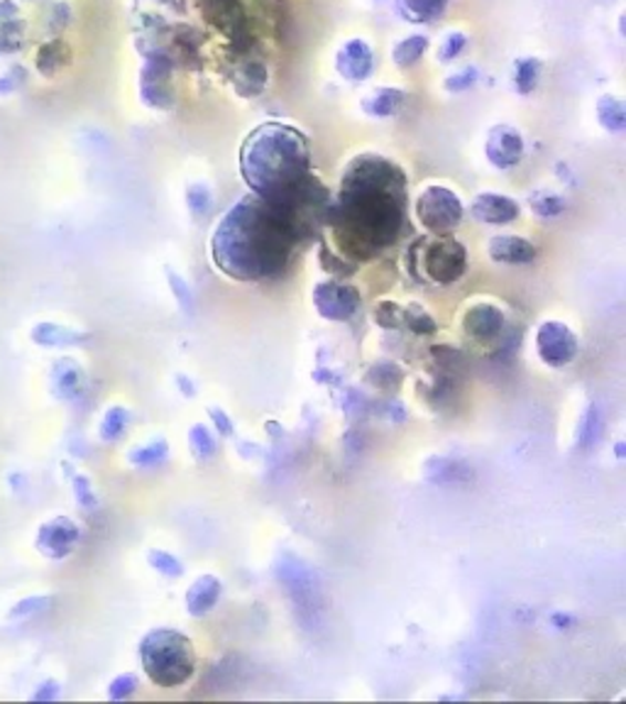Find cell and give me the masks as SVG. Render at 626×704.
Masks as SVG:
<instances>
[{
	"label": "cell",
	"mask_w": 626,
	"mask_h": 704,
	"mask_svg": "<svg viewBox=\"0 0 626 704\" xmlns=\"http://www.w3.org/2000/svg\"><path fill=\"white\" fill-rule=\"evenodd\" d=\"M407 216V177L399 165L382 155H361L345 169L328 225L341 255L361 264L399 240Z\"/></svg>",
	"instance_id": "1"
},
{
	"label": "cell",
	"mask_w": 626,
	"mask_h": 704,
	"mask_svg": "<svg viewBox=\"0 0 626 704\" xmlns=\"http://www.w3.org/2000/svg\"><path fill=\"white\" fill-rule=\"evenodd\" d=\"M299 233L289 213L262 196H246L211 238L216 267L236 282H264L280 276L292 262Z\"/></svg>",
	"instance_id": "2"
},
{
	"label": "cell",
	"mask_w": 626,
	"mask_h": 704,
	"mask_svg": "<svg viewBox=\"0 0 626 704\" xmlns=\"http://www.w3.org/2000/svg\"><path fill=\"white\" fill-rule=\"evenodd\" d=\"M240 175L254 196L274 206L296 201L316 179L304 133L282 123L254 128L240 149Z\"/></svg>",
	"instance_id": "3"
},
{
	"label": "cell",
	"mask_w": 626,
	"mask_h": 704,
	"mask_svg": "<svg viewBox=\"0 0 626 704\" xmlns=\"http://www.w3.org/2000/svg\"><path fill=\"white\" fill-rule=\"evenodd\" d=\"M140 663L157 687H181L196 675L194 643L177 629H155L140 641Z\"/></svg>",
	"instance_id": "4"
},
{
	"label": "cell",
	"mask_w": 626,
	"mask_h": 704,
	"mask_svg": "<svg viewBox=\"0 0 626 704\" xmlns=\"http://www.w3.org/2000/svg\"><path fill=\"white\" fill-rule=\"evenodd\" d=\"M407 264L411 274H424L426 282L446 286L462 280L468 270V250L450 233L421 238L407 250Z\"/></svg>",
	"instance_id": "5"
},
{
	"label": "cell",
	"mask_w": 626,
	"mask_h": 704,
	"mask_svg": "<svg viewBox=\"0 0 626 704\" xmlns=\"http://www.w3.org/2000/svg\"><path fill=\"white\" fill-rule=\"evenodd\" d=\"M416 218L424 230H428L431 235H448L460 225L466 209H462V201L458 199V193L448 187H428L419 193L416 199Z\"/></svg>",
	"instance_id": "6"
},
{
	"label": "cell",
	"mask_w": 626,
	"mask_h": 704,
	"mask_svg": "<svg viewBox=\"0 0 626 704\" xmlns=\"http://www.w3.org/2000/svg\"><path fill=\"white\" fill-rule=\"evenodd\" d=\"M577 336L575 330L561 321L541 323L536 330V353L543 365L565 367L577 357Z\"/></svg>",
	"instance_id": "7"
},
{
	"label": "cell",
	"mask_w": 626,
	"mask_h": 704,
	"mask_svg": "<svg viewBox=\"0 0 626 704\" xmlns=\"http://www.w3.org/2000/svg\"><path fill=\"white\" fill-rule=\"evenodd\" d=\"M363 304V296L355 286H347L341 282H321L313 286V306L321 314V318L333 323L351 321L357 308Z\"/></svg>",
	"instance_id": "8"
},
{
	"label": "cell",
	"mask_w": 626,
	"mask_h": 704,
	"mask_svg": "<svg viewBox=\"0 0 626 704\" xmlns=\"http://www.w3.org/2000/svg\"><path fill=\"white\" fill-rule=\"evenodd\" d=\"M81 540V528L69 516H54L50 522L40 524L34 536V548L48 560H64L72 556Z\"/></svg>",
	"instance_id": "9"
},
{
	"label": "cell",
	"mask_w": 626,
	"mask_h": 704,
	"mask_svg": "<svg viewBox=\"0 0 626 704\" xmlns=\"http://www.w3.org/2000/svg\"><path fill=\"white\" fill-rule=\"evenodd\" d=\"M524 137L514 125H494L484 143V155L490 165L502 171L517 167L524 159Z\"/></svg>",
	"instance_id": "10"
},
{
	"label": "cell",
	"mask_w": 626,
	"mask_h": 704,
	"mask_svg": "<svg viewBox=\"0 0 626 704\" xmlns=\"http://www.w3.org/2000/svg\"><path fill=\"white\" fill-rule=\"evenodd\" d=\"M504 326H507L504 311L487 302L472 304L466 311V316H462V330L468 333V338L478 343H490L494 338H500Z\"/></svg>",
	"instance_id": "11"
},
{
	"label": "cell",
	"mask_w": 626,
	"mask_h": 704,
	"mask_svg": "<svg viewBox=\"0 0 626 704\" xmlns=\"http://www.w3.org/2000/svg\"><path fill=\"white\" fill-rule=\"evenodd\" d=\"M470 213H472L474 221H480V223L507 225V223L517 221L521 209H519V203L512 199V196L484 191V193L474 196V201L470 206Z\"/></svg>",
	"instance_id": "12"
},
{
	"label": "cell",
	"mask_w": 626,
	"mask_h": 704,
	"mask_svg": "<svg viewBox=\"0 0 626 704\" xmlns=\"http://www.w3.org/2000/svg\"><path fill=\"white\" fill-rule=\"evenodd\" d=\"M335 69L347 81H365L375 69V52L363 40H347L335 54Z\"/></svg>",
	"instance_id": "13"
},
{
	"label": "cell",
	"mask_w": 626,
	"mask_h": 704,
	"mask_svg": "<svg viewBox=\"0 0 626 704\" xmlns=\"http://www.w3.org/2000/svg\"><path fill=\"white\" fill-rule=\"evenodd\" d=\"M86 389V372L74 357H60L52 365V391L56 399L76 401Z\"/></svg>",
	"instance_id": "14"
},
{
	"label": "cell",
	"mask_w": 626,
	"mask_h": 704,
	"mask_svg": "<svg viewBox=\"0 0 626 704\" xmlns=\"http://www.w3.org/2000/svg\"><path fill=\"white\" fill-rule=\"evenodd\" d=\"M487 252H490V258L494 262L517 264V267L536 260V245L517 235H494L487 242Z\"/></svg>",
	"instance_id": "15"
},
{
	"label": "cell",
	"mask_w": 626,
	"mask_h": 704,
	"mask_svg": "<svg viewBox=\"0 0 626 704\" xmlns=\"http://www.w3.org/2000/svg\"><path fill=\"white\" fill-rule=\"evenodd\" d=\"M30 340L40 348H74V345H81L88 340V333H81L76 328L62 326V323H34L30 330Z\"/></svg>",
	"instance_id": "16"
},
{
	"label": "cell",
	"mask_w": 626,
	"mask_h": 704,
	"mask_svg": "<svg viewBox=\"0 0 626 704\" xmlns=\"http://www.w3.org/2000/svg\"><path fill=\"white\" fill-rule=\"evenodd\" d=\"M220 595H223V582H220L216 575L196 577L187 590L189 614L191 617H206L208 611H213V607L218 605Z\"/></svg>",
	"instance_id": "17"
},
{
	"label": "cell",
	"mask_w": 626,
	"mask_h": 704,
	"mask_svg": "<svg viewBox=\"0 0 626 704\" xmlns=\"http://www.w3.org/2000/svg\"><path fill=\"white\" fill-rule=\"evenodd\" d=\"M472 467L458 458H431L426 463V480L438 487H456L472 482Z\"/></svg>",
	"instance_id": "18"
},
{
	"label": "cell",
	"mask_w": 626,
	"mask_h": 704,
	"mask_svg": "<svg viewBox=\"0 0 626 704\" xmlns=\"http://www.w3.org/2000/svg\"><path fill=\"white\" fill-rule=\"evenodd\" d=\"M206 18L218 30L228 32L230 38H236L242 25H246V15H242L238 0H206Z\"/></svg>",
	"instance_id": "19"
},
{
	"label": "cell",
	"mask_w": 626,
	"mask_h": 704,
	"mask_svg": "<svg viewBox=\"0 0 626 704\" xmlns=\"http://www.w3.org/2000/svg\"><path fill=\"white\" fill-rule=\"evenodd\" d=\"M407 101V94L401 88H392V86H382L369 91V94L363 98V113H367L369 118H392L394 113L401 108V103Z\"/></svg>",
	"instance_id": "20"
},
{
	"label": "cell",
	"mask_w": 626,
	"mask_h": 704,
	"mask_svg": "<svg viewBox=\"0 0 626 704\" xmlns=\"http://www.w3.org/2000/svg\"><path fill=\"white\" fill-rule=\"evenodd\" d=\"M597 120L607 133L626 130V106L617 96H602L597 101Z\"/></svg>",
	"instance_id": "21"
},
{
	"label": "cell",
	"mask_w": 626,
	"mask_h": 704,
	"mask_svg": "<svg viewBox=\"0 0 626 704\" xmlns=\"http://www.w3.org/2000/svg\"><path fill=\"white\" fill-rule=\"evenodd\" d=\"M450 0H399L401 15L409 22H431L444 15Z\"/></svg>",
	"instance_id": "22"
},
{
	"label": "cell",
	"mask_w": 626,
	"mask_h": 704,
	"mask_svg": "<svg viewBox=\"0 0 626 704\" xmlns=\"http://www.w3.org/2000/svg\"><path fill=\"white\" fill-rule=\"evenodd\" d=\"M167 455H169V443L165 441V438H155V441H149L147 445L133 448L127 460H131V465L135 467H157L165 463Z\"/></svg>",
	"instance_id": "23"
},
{
	"label": "cell",
	"mask_w": 626,
	"mask_h": 704,
	"mask_svg": "<svg viewBox=\"0 0 626 704\" xmlns=\"http://www.w3.org/2000/svg\"><path fill=\"white\" fill-rule=\"evenodd\" d=\"M233 84H236V91H238L240 96L260 94V91L267 84V69L262 64H258V62H250L246 66H240L238 72H236Z\"/></svg>",
	"instance_id": "24"
},
{
	"label": "cell",
	"mask_w": 626,
	"mask_h": 704,
	"mask_svg": "<svg viewBox=\"0 0 626 704\" xmlns=\"http://www.w3.org/2000/svg\"><path fill=\"white\" fill-rule=\"evenodd\" d=\"M529 206L539 218H559L567 211V201L563 199V196L555 193V191H549V189L533 191L529 196Z\"/></svg>",
	"instance_id": "25"
},
{
	"label": "cell",
	"mask_w": 626,
	"mask_h": 704,
	"mask_svg": "<svg viewBox=\"0 0 626 704\" xmlns=\"http://www.w3.org/2000/svg\"><path fill=\"white\" fill-rule=\"evenodd\" d=\"M426 50H428V40L424 38V34H409V38L397 42V48H394V52H392V60L397 66L407 69V66L419 62L421 56L426 54Z\"/></svg>",
	"instance_id": "26"
},
{
	"label": "cell",
	"mask_w": 626,
	"mask_h": 704,
	"mask_svg": "<svg viewBox=\"0 0 626 704\" xmlns=\"http://www.w3.org/2000/svg\"><path fill=\"white\" fill-rule=\"evenodd\" d=\"M404 328L411 330L414 336H436L438 323L421 304H409L404 306Z\"/></svg>",
	"instance_id": "27"
},
{
	"label": "cell",
	"mask_w": 626,
	"mask_h": 704,
	"mask_svg": "<svg viewBox=\"0 0 626 704\" xmlns=\"http://www.w3.org/2000/svg\"><path fill=\"white\" fill-rule=\"evenodd\" d=\"M541 76V62L533 60V56H524V60H517L514 64V88L517 94L526 96L533 88L539 86Z\"/></svg>",
	"instance_id": "28"
},
{
	"label": "cell",
	"mask_w": 626,
	"mask_h": 704,
	"mask_svg": "<svg viewBox=\"0 0 626 704\" xmlns=\"http://www.w3.org/2000/svg\"><path fill=\"white\" fill-rule=\"evenodd\" d=\"M127 421H131V413H127V409L111 407L106 413H103L101 425H98V433H101L103 441H106V443L118 441V438L127 429Z\"/></svg>",
	"instance_id": "29"
},
{
	"label": "cell",
	"mask_w": 626,
	"mask_h": 704,
	"mask_svg": "<svg viewBox=\"0 0 626 704\" xmlns=\"http://www.w3.org/2000/svg\"><path fill=\"white\" fill-rule=\"evenodd\" d=\"M319 260H321V267L333 276H351L357 270V264L353 260L343 258L341 252H333L326 240H321L319 245Z\"/></svg>",
	"instance_id": "30"
},
{
	"label": "cell",
	"mask_w": 626,
	"mask_h": 704,
	"mask_svg": "<svg viewBox=\"0 0 626 704\" xmlns=\"http://www.w3.org/2000/svg\"><path fill=\"white\" fill-rule=\"evenodd\" d=\"M147 563H149V568H155L159 575L171 577V580H177V577L184 575V563L177 556H171V553H167V550L153 548V550L147 553Z\"/></svg>",
	"instance_id": "31"
},
{
	"label": "cell",
	"mask_w": 626,
	"mask_h": 704,
	"mask_svg": "<svg viewBox=\"0 0 626 704\" xmlns=\"http://www.w3.org/2000/svg\"><path fill=\"white\" fill-rule=\"evenodd\" d=\"M602 435V413L597 409V403H590L585 411L583 425H580V448H593Z\"/></svg>",
	"instance_id": "32"
},
{
	"label": "cell",
	"mask_w": 626,
	"mask_h": 704,
	"mask_svg": "<svg viewBox=\"0 0 626 704\" xmlns=\"http://www.w3.org/2000/svg\"><path fill=\"white\" fill-rule=\"evenodd\" d=\"M375 323L382 330H399L404 328V306L394 302H377Z\"/></svg>",
	"instance_id": "33"
},
{
	"label": "cell",
	"mask_w": 626,
	"mask_h": 704,
	"mask_svg": "<svg viewBox=\"0 0 626 704\" xmlns=\"http://www.w3.org/2000/svg\"><path fill=\"white\" fill-rule=\"evenodd\" d=\"M72 475V487H74V496L79 506H84L86 512H96L98 509V496L94 492V484H91V480L86 475H81V472H69Z\"/></svg>",
	"instance_id": "34"
},
{
	"label": "cell",
	"mask_w": 626,
	"mask_h": 704,
	"mask_svg": "<svg viewBox=\"0 0 626 704\" xmlns=\"http://www.w3.org/2000/svg\"><path fill=\"white\" fill-rule=\"evenodd\" d=\"M52 605V597L50 595H34V597H25V599H20V602L8 611V619H13V621H22V619H28V617H34V614H40V611H44Z\"/></svg>",
	"instance_id": "35"
},
{
	"label": "cell",
	"mask_w": 626,
	"mask_h": 704,
	"mask_svg": "<svg viewBox=\"0 0 626 704\" xmlns=\"http://www.w3.org/2000/svg\"><path fill=\"white\" fill-rule=\"evenodd\" d=\"M189 443H191V450H194L196 458L208 460V458L216 455V438L211 435V431H208L204 423H196L194 429L189 431Z\"/></svg>",
	"instance_id": "36"
},
{
	"label": "cell",
	"mask_w": 626,
	"mask_h": 704,
	"mask_svg": "<svg viewBox=\"0 0 626 704\" xmlns=\"http://www.w3.org/2000/svg\"><path fill=\"white\" fill-rule=\"evenodd\" d=\"M165 272H167L169 288L174 292V298H177L179 306H181L184 311H187V314H191V308H194V292H191V286L187 284V280H184V276H181L179 272H174L171 267H167Z\"/></svg>",
	"instance_id": "37"
},
{
	"label": "cell",
	"mask_w": 626,
	"mask_h": 704,
	"mask_svg": "<svg viewBox=\"0 0 626 704\" xmlns=\"http://www.w3.org/2000/svg\"><path fill=\"white\" fill-rule=\"evenodd\" d=\"M468 48V34L466 32H448L444 42H440L438 48V60L440 62H450L456 60V56Z\"/></svg>",
	"instance_id": "38"
},
{
	"label": "cell",
	"mask_w": 626,
	"mask_h": 704,
	"mask_svg": "<svg viewBox=\"0 0 626 704\" xmlns=\"http://www.w3.org/2000/svg\"><path fill=\"white\" fill-rule=\"evenodd\" d=\"M137 685H140V680H137L135 673H123L118 677H113L111 685H108V700H113V702L127 700L137 690Z\"/></svg>",
	"instance_id": "39"
},
{
	"label": "cell",
	"mask_w": 626,
	"mask_h": 704,
	"mask_svg": "<svg viewBox=\"0 0 626 704\" xmlns=\"http://www.w3.org/2000/svg\"><path fill=\"white\" fill-rule=\"evenodd\" d=\"M478 76H480L478 66H466L462 72L448 76L444 86H446V91H450V94H462V91H468L478 84Z\"/></svg>",
	"instance_id": "40"
},
{
	"label": "cell",
	"mask_w": 626,
	"mask_h": 704,
	"mask_svg": "<svg viewBox=\"0 0 626 704\" xmlns=\"http://www.w3.org/2000/svg\"><path fill=\"white\" fill-rule=\"evenodd\" d=\"M187 201H189L191 213L201 216L208 211V206H211V189H208L204 181H196L187 191Z\"/></svg>",
	"instance_id": "41"
},
{
	"label": "cell",
	"mask_w": 626,
	"mask_h": 704,
	"mask_svg": "<svg viewBox=\"0 0 626 704\" xmlns=\"http://www.w3.org/2000/svg\"><path fill=\"white\" fill-rule=\"evenodd\" d=\"M208 417H211V421H213V425H216V431H218L220 435H223V438L233 435V421H230V417H228V413H226L223 409L211 407V409H208Z\"/></svg>",
	"instance_id": "42"
},
{
	"label": "cell",
	"mask_w": 626,
	"mask_h": 704,
	"mask_svg": "<svg viewBox=\"0 0 626 704\" xmlns=\"http://www.w3.org/2000/svg\"><path fill=\"white\" fill-rule=\"evenodd\" d=\"M60 697V683L56 680H44V683L38 685V692H34L32 700H56Z\"/></svg>",
	"instance_id": "43"
},
{
	"label": "cell",
	"mask_w": 626,
	"mask_h": 704,
	"mask_svg": "<svg viewBox=\"0 0 626 704\" xmlns=\"http://www.w3.org/2000/svg\"><path fill=\"white\" fill-rule=\"evenodd\" d=\"M551 621L555 624V629H571V624H573L575 619L567 617V614H553Z\"/></svg>",
	"instance_id": "44"
},
{
	"label": "cell",
	"mask_w": 626,
	"mask_h": 704,
	"mask_svg": "<svg viewBox=\"0 0 626 704\" xmlns=\"http://www.w3.org/2000/svg\"><path fill=\"white\" fill-rule=\"evenodd\" d=\"M177 385H179V387L184 389V397H194L196 387H194V385L189 382V379H187V377H181V375H179V377H177Z\"/></svg>",
	"instance_id": "45"
},
{
	"label": "cell",
	"mask_w": 626,
	"mask_h": 704,
	"mask_svg": "<svg viewBox=\"0 0 626 704\" xmlns=\"http://www.w3.org/2000/svg\"><path fill=\"white\" fill-rule=\"evenodd\" d=\"M617 455H619V458L624 455V443H617Z\"/></svg>",
	"instance_id": "46"
}]
</instances>
